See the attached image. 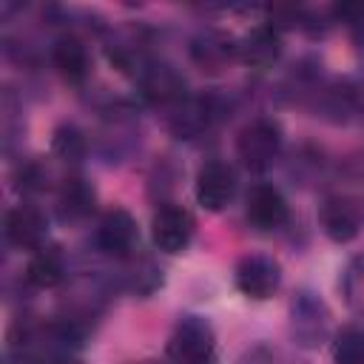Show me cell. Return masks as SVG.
Wrapping results in <instances>:
<instances>
[{
	"label": "cell",
	"mask_w": 364,
	"mask_h": 364,
	"mask_svg": "<svg viewBox=\"0 0 364 364\" xmlns=\"http://www.w3.org/2000/svg\"><path fill=\"white\" fill-rule=\"evenodd\" d=\"M282 151V131L273 119H253L239 131L236 154L247 171H267Z\"/></svg>",
	"instance_id": "6da1fadb"
},
{
	"label": "cell",
	"mask_w": 364,
	"mask_h": 364,
	"mask_svg": "<svg viewBox=\"0 0 364 364\" xmlns=\"http://www.w3.org/2000/svg\"><path fill=\"white\" fill-rule=\"evenodd\" d=\"M213 333L196 316L182 318L168 341V355L173 364H213Z\"/></svg>",
	"instance_id": "7a4b0ae2"
},
{
	"label": "cell",
	"mask_w": 364,
	"mask_h": 364,
	"mask_svg": "<svg viewBox=\"0 0 364 364\" xmlns=\"http://www.w3.org/2000/svg\"><path fill=\"white\" fill-rule=\"evenodd\" d=\"M236 287L239 293H245L247 299H270L279 284H282V267L273 256H264V253H253V256H245L239 264H236Z\"/></svg>",
	"instance_id": "3957f363"
},
{
	"label": "cell",
	"mask_w": 364,
	"mask_h": 364,
	"mask_svg": "<svg viewBox=\"0 0 364 364\" xmlns=\"http://www.w3.org/2000/svg\"><path fill=\"white\" fill-rule=\"evenodd\" d=\"M139 242V230H136V219L125 210V208H111L97 228V247L105 256L114 259H128L134 253Z\"/></svg>",
	"instance_id": "277c9868"
},
{
	"label": "cell",
	"mask_w": 364,
	"mask_h": 364,
	"mask_svg": "<svg viewBox=\"0 0 364 364\" xmlns=\"http://www.w3.org/2000/svg\"><path fill=\"white\" fill-rule=\"evenodd\" d=\"M154 245L165 253H182L193 239V216L179 205H162L151 219Z\"/></svg>",
	"instance_id": "5b68a950"
},
{
	"label": "cell",
	"mask_w": 364,
	"mask_h": 364,
	"mask_svg": "<svg viewBox=\"0 0 364 364\" xmlns=\"http://www.w3.org/2000/svg\"><path fill=\"white\" fill-rule=\"evenodd\" d=\"M236 193V173L228 162L210 159L196 173V202L205 210H222Z\"/></svg>",
	"instance_id": "8992f818"
},
{
	"label": "cell",
	"mask_w": 364,
	"mask_h": 364,
	"mask_svg": "<svg viewBox=\"0 0 364 364\" xmlns=\"http://www.w3.org/2000/svg\"><path fill=\"white\" fill-rule=\"evenodd\" d=\"M321 228L333 242H350L361 230V208L353 196H327L321 205Z\"/></svg>",
	"instance_id": "52a82bcc"
},
{
	"label": "cell",
	"mask_w": 364,
	"mask_h": 364,
	"mask_svg": "<svg viewBox=\"0 0 364 364\" xmlns=\"http://www.w3.org/2000/svg\"><path fill=\"white\" fill-rule=\"evenodd\" d=\"M247 222L259 230H276L287 222V202L282 196L279 188L273 185H256L247 193V205H245Z\"/></svg>",
	"instance_id": "ba28073f"
},
{
	"label": "cell",
	"mask_w": 364,
	"mask_h": 364,
	"mask_svg": "<svg viewBox=\"0 0 364 364\" xmlns=\"http://www.w3.org/2000/svg\"><path fill=\"white\" fill-rule=\"evenodd\" d=\"M293 336L301 347H316L327 336V310L310 293L293 301Z\"/></svg>",
	"instance_id": "9c48e42d"
},
{
	"label": "cell",
	"mask_w": 364,
	"mask_h": 364,
	"mask_svg": "<svg viewBox=\"0 0 364 364\" xmlns=\"http://www.w3.org/2000/svg\"><path fill=\"white\" fill-rule=\"evenodd\" d=\"M142 97L154 105H176L185 100V80L171 65H148L139 77Z\"/></svg>",
	"instance_id": "30bf717a"
},
{
	"label": "cell",
	"mask_w": 364,
	"mask_h": 364,
	"mask_svg": "<svg viewBox=\"0 0 364 364\" xmlns=\"http://www.w3.org/2000/svg\"><path fill=\"white\" fill-rule=\"evenodd\" d=\"M239 57L250 68H270L282 57V34L279 28L270 26H256L239 46Z\"/></svg>",
	"instance_id": "8fae6325"
},
{
	"label": "cell",
	"mask_w": 364,
	"mask_h": 364,
	"mask_svg": "<svg viewBox=\"0 0 364 364\" xmlns=\"http://www.w3.org/2000/svg\"><path fill=\"white\" fill-rule=\"evenodd\" d=\"M6 236L17 247H40L46 239V216L31 205H17L6 216Z\"/></svg>",
	"instance_id": "7c38bea8"
},
{
	"label": "cell",
	"mask_w": 364,
	"mask_h": 364,
	"mask_svg": "<svg viewBox=\"0 0 364 364\" xmlns=\"http://www.w3.org/2000/svg\"><path fill=\"white\" fill-rule=\"evenodd\" d=\"M210 117H213V108L208 100H196V97H185L173 105V114L168 119L171 131L182 139H191L196 134H202L208 125H210Z\"/></svg>",
	"instance_id": "4fadbf2b"
},
{
	"label": "cell",
	"mask_w": 364,
	"mask_h": 364,
	"mask_svg": "<svg viewBox=\"0 0 364 364\" xmlns=\"http://www.w3.org/2000/svg\"><path fill=\"white\" fill-rule=\"evenodd\" d=\"M94 199H97L94 188L82 176H71L63 182V188L57 193V210L65 222H77L94 210Z\"/></svg>",
	"instance_id": "5bb4252c"
},
{
	"label": "cell",
	"mask_w": 364,
	"mask_h": 364,
	"mask_svg": "<svg viewBox=\"0 0 364 364\" xmlns=\"http://www.w3.org/2000/svg\"><path fill=\"white\" fill-rule=\"evenodd\" d=\"M51 63L68 82H82L88 77V51L77 37H60L51 48Z\"/></svg>",
	"instance_id": "9a60e30c"
},
{
	"label": "cell",
	"mask_w": 364,
	"mask_h": 364,
	"mask_svg": "<svg viewBox=\"0 0 364 364\" xmlns=\"http://www.w3.org/2000/svg\"><path fill=\"white\" fill-rule=\"evenodd\" d=\"M236 51H239V46H233L230 37L216 34V31H208V34L196 37L193 46H191V54H193L196 65H202L205 71H219V68H225Z\"/></svg>",
	"instance_id": "2e32d148"
},
{
	"label": "cell",
	"mask_w": 364,
	"mask_h": 364,
	"mask_svg": "<svg viewBox=\"0 0 364 364\" xmlns=\"http://www.w3.org/2000/svg\"><path fill=\"white\" fill-rule=\"evenodd\" d=\"M63 276H65V262L57 247H37V253L26 264V279L40 290L57 287Z\"/></svg>",
	"instance_id": "e0dca14e"
},
{
	"label": "cell",
	"mask_w": 364,
	"mask_h": 364,
	"mask_svg": "<svg viewBox=\"0 0 364 364\" xmlns=\"http://www.w3.org/2000/svg\"><path fill=\"white\" fill-rule=\"evenodd\" d=\"M341 296L355 316H364V256H355L341 273Z\"/></svg>",
	"instance_id": "ac0fdd59"
},
{
	"label": "cell",
	"mask_w": 364,
	"mask_h": 364,
	"mask_svg": "<svg viewBox=\"0 0 364 364\" xmlns=\"http://www.w3.org/2000/svg\"><path fill=\"white\" fill-rule=\"evenodd\" d=\"M336 364H364V327H344L333 341Z\"/></svg>",
	"instance_id": "d6986e66"
},
{
	"label": "cell",
	"mask_w": 364,
	"mask_h": 364,
	"mask_svg": "<svg viewBox=\"0 0 364 364\" xmlns=\"http://www.w3.org/2000/svg\"><path fill=\"white\" fill-rule=\"evenodd\" d=\"M51 151L65 162H80L85 156V136L74 125H60L51 136Z\"/></svg>",
	"instance_id": "ffe728a7"
},
{
	"label": "cell",
	"mask_w": 364,
	"mask_h": 364,
	"mask_svg": "<svg viewBox=\"0 0 364 364\" xmlns=\"http://www.w3.org/2000/svg\"><path fill=\"white\" fill-rule=\"evenodd\" d=\"M51 364H71V361H51Z\"/></svg>",
	"instance_id": "44dd1931"
},
{
	"label": "cell",
	"mask_w": 364,
	"mask_h": 364,
	"mask_svg": "<svg viewBox=\"0 0 364 364\" xmlns=\"http://www.w3.org/2000/svg\"><path fill=\"white\" fill-rule=\"evenodd\" d=\"M145 364H151V361H145Z\"/></svg>",
	"instance_id": "7402d4cb"
}]
</instances>
